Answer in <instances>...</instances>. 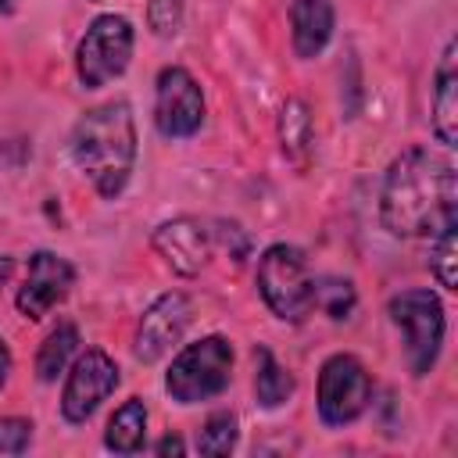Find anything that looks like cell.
Returning <instances> with one entry per match:
<instances>
[{
	"label": "cell",
	"instance_id": "cell-1",
	"mask_svg": "<svg viewBox=\"0 0 458 458\" xmlns=\"http://www.w3.org/2000/svg\"><path fill=\"white\" fill-rule=\"evenodd\" d=\"M379 218L394 236H433L458 225L454 165L426 147L394 157L379 190Z\"/></svg>",
	"mask_w": 458,
	"mask_h": 458
},
{
	"label": "cell",
	"instance_id": "cell-2",
	"mask_svg": "<svg viewBox=\"0 0 458 458\" xmlns=\"http://www.w3.org/2000/svg\"><path fill=\"white\" fill-rule=\"evenodd\" d=\"M72 157L104 200H114L136 161V122L125 100L89 107L72 129Z\"/></svg>",
	"mask_w": 458,
	"mask_h": 458
},
{
	"label": "cell",
	"instance_id": "cell-3",
	"mask_svg": "<svg viewBox=\"0 0 458 458\" xmlns=\"http://www.w3.org/2000/svg\"><path fill=\"white\" fill-rule=\"evenodd\" d=\"M233 376V344L225 336H204L197 344H186L165 376V390L179 404H197L208 397H218L229 386Z\"/></svg>",
	"mask_w": 458,
	"mask_h": 458
},
{
	"label": "cell",
	"instance_id": "cell-4",
	"mask_svg": "<svg viewBox=\"0 0 458 458\" xmlns=\"http://www.w3.org/2000/svg\"><path fill=\"white\" fill-rule=\"evenodd\" d=\"M258 290H261L268 311L283 322H304L315 308L308 261L290 243H272L258 258Z\"/></svg>",
	"mask_w": 458,
	"mask_h": 458
},
{
	"label": "cell",
	"instance_id": "cell-5",
	"mask_svg": "<svg viewBox=\"0 0 458 458\" xmlns=\"http://www.w3.org/2000/svg\"><path fill=\"white\" fill-rule=\"evenodd\" d=\"M390 322L401 329L404 358L415 379H422L440 354L444 344V304L429 290H401L386 304Z\"/></svg>",
	"mask_w": 458,
	"mask_h": 458
},
{
	"label": "cell",
	"instance_id": "cell-6",
	"mask_svg": "<svg viewBox=\"0 0 458 458\" xmlns=\"http://www.w3.org/2000/svg\"><path fill=\"white\" fill-rule=\"evenodd\" d=\"M132 57V25L122 14H100L86 29L75 50V72L86 89H97L118 79Z\"/></svg>",
	"mask_w": 458,
	"mask_h": 458
},
{
	"label": "cell",
	"instance_id": "cell-7",
	"mask_svg": "<svg viewBox=\"0 0 458 458\" xmlns=\"http://www.w3.org/2000/svg\"><path fill=\"white\" fill-rule=\"evenodd\" d=\"M372 401L369 369L354 354H333L318 369V419L326 426H351Z\"/></svg>",
	"mask_w": 458,
	"mask_h": 458
},
{
	"label": "cell",
	"instance_id": "cell-8",
	"mask_svg": "<svg viewBox=\"0 0 458 458\" xmlns=\"http://www.w3.org/2000/svg\"><path fill=\"white\" fill-rule=\"evenodd\" d=\"M118 379H122V376H118L114 358L104 354L100 347H89L86 354L75 358V365H72V372H68V379H64V390H61V415H64L72 426L86 422V419L100 408V401H107V397L114 394Z\"/></svg>",
	"mask_w": 458,
	"mask_h": 458
},
{
	"label": "cell",
	"instance_id": "cell-9",
	"mask_svg": "<svg viewBox=\"0 0 458 458\" xmlns=\"http://www.w3.org/2000/svg\"><path fill=\"white\" fill-rule=\"evenodd\" d=\"M154 122L168 140H182V136H193L200 129L204 93L186 68H179V64L161 68L157 93H154Z\"/></svg>",
	"mask_w": 458,
	"mask_h": 458
},
{
	"label": "cell",
	"instance_id": "cell-10",
	"mask_svg": "<svg viewBox=\"0 0 458 458\" xmlns=\"http://www.w3.org/2000/svg\"><path fill=\"white\" fill-rule=\"evenodd\" d=\"M193 318V308L182 293H161L140 318L136 326V344H132V354L143 361V365H154L157 358H165L186 333Z\"/></svg>",
	"mask_w": 458,
	"mask_h": 458
},
{
	"label": "cell",
	"instance_id": "cell-11",
	"mask_svg": "<svg viewBox=\"0 0 458 458\" xmlns=\"http://www.w3.org/2000/svg\"><path fill=\"white\" fill-rule=\"evenodd\" d=\"M75 283V268L61 258V254H50V250H36L29 258V272H25V283L18 290V311L25 318H43L50 308H57L68 290Z\"/></svg>",
	"mask_w": 458,
	"mask_h": 458
},
{
	"label": "cell",
	"instance_id": "cell-12",
	"mask_svg": "<svg viewBox=\"0 0 458 458\" xmlns=\"http://www.w3.org/2000/svg\"><path fill=\"white\" fill-rule=\"evenodd\" d=\"M154 250L165 258V265L179 276H197L208 265L211 236L197 218H172L154 229Z\"/></svg>",
	"mask_w": 458,
	"mask_h": 458
},
{
	"label": "cell",
	"instance_id": "cell-13",
	"mask_svg": "<svg viewBox=\"0 0 458 458\" xmlns=\"http://www.w3.org/2000/svg\"><path fill=\"white\" fill-rule=\"evenodd\" d=\"M433 132L444 147L458 143V47L447 39L433 75Z\"/></svg>",
	"mask_w": 458,
	"mask_h": 458
},
{
	"label": "cell",
	"instance_id": "cell-14",
	"mask_svg": "<svg viewBox=\"0 0 458 458\" xmlns=\"http://www.w3.org/2000/svg\"><path fill=\"white\" fill-rule=\"evenodd\" d=\"M333 4L329 0H293L290 4V29H293V50L297 57H315L326 50L333 36Z\"/></svg>",
	"mask_w": 458,
	"mask_h": 458
},
{
	"label": "cell",
	"instance_id": "cell-15",
	"mask_svg": "<svg viewBox=\"0 0 458 458\" xmlns=\"http://www.w3.org/2000/svg\"><path fill=\"white\" fill-rule=\"evenodd\" d=\"M143 440H147V404H143L140 397H129V401L107 419L104 444H107V451H114V454H136V451H143Z\"/></svg>",
	"mask_w": 458,
	"mask_h": 458
},
{
	"label": "cell",
	"instance_id": "cell-16",
	"mask_svg": "<svg viewBox=\"0 0 458 458\" xmlns=\"http://www.w3.org/2000/svg\"><path fill=\"white\" fill-rule=\"evenodd\" d=\"M293 394V376L272 358L268 347H254V397L261 408H279Z\"/></svg>",
	"mask_w": 458,
	"mask_h": 458
},
{
	"label": "cell",
	"instance_id": "cell-17",
	"mask_svg": "<svg viewBox=\"0 0 458 458\" xmlns=\"http://www.w3.org/2000/svg\"><path fill=\"white\" fill-rule=\"evenodd\" d=\"M279 143L286 161L293 165H304L311 154V114H308V104L297 97H290L279 111Z\"/></svg>",
	"mask_w": 458,
	"mask_h": 458
},
{
	"label": "cell",
	"instance_id": "cell-18",
	"mask_svg": "<svg viewBox=\"0 0 458 458\" xmlns=\"http://www.w3.org/2000/svg\"><path fill=\"white\" fill-rule=\"evenodd\" d=\"M75 347H79V329H75L72 322L54 326V329L47 333L39 354H36V376H39L43 383H54V379L64 372V365H68V358L75 354Z\"/></svg>",
	"mask_w": 458,
	"mask_h": 458
},
{
	"label": "cell",
	"instance_id": "cell-19",
	"mask_svg": "<svg viewBox=\"0 0 458 458\" xmlns=\"http://www.w3.org/2000/svg\"><path fill=\"white\" fill-rule=\"evenodd\" d=\"M311 297H315V308H322L329 318H351L354 311V286L340 276H322V279H311Z\"/></svg>",
	"mask_w": 458,
	"mask_h": 458
},
{
	"label": "cell",
	"instance_id": "cell-20",
	"mask_svg": "<svg viewBox=\"0 0 458 458\" xmlns=\"http://www.w3.org/2000/svg\"><path fill=\"white\" fill-rule=\"evenodd\" d=\"M454 229L458 225H444L440 233H433V247H429V268H433V276L444 290H458V276H454L458 240H454Z\"/></svg>",
	"mask_w": 458,
	"mask_h": 458
},
{
	"label": "cell",
	"instance_id": "cell-21",
	"mask_svg": "<svg viewBox=\"0 0 458 458\" xmlns=\"http://www.w3.org/2000/svg\"><path fill=\"white\" fill-rule=\"evenodd\" d=\"M233 447H236V415L233 411H211L197 433V451L200 454H229Z\"/></svg>",
	"mask_w": 458,
	"mask_h": 458
},
{
	"label": "cell",
	"instance_id": "cell-22",
	"mask_svg": "<svg viewBox=\"0 0 458 458\" xmlns=\"http://www.w3.org/2000/svg\"><path fill=\"white\" fill-rule=\"evenodd\" d=\"M147 25L161 39L175 36L182 29V0H150L147 4Z\"/></svg>",
	"mask_w": 458,
	"mask_h": 458
},
{
	"label": "cell",
	"instance_id": "cell-23",
	"mask_svg": "<svg viewBox=\"0 0 458 458\" xmlns=\"http://www.w3.org/2000/svg\"><path fill=\"white\" fill-rule=\"evenodd\" d=\"M32 440V422L29 419H0V454H21Z\"/></svg>",
	"mask_w": 458,
	"mask_h": 458
},
{
	"label": "cell",
	"instance_id": "cell-24",
	"mask_svg": "<svg viewBox=\"0 0 458 458\" xmlns=\"http://www.w3.org/2000/svg\"><path fill=\"white\" fill-rule=\"evenodd\" d=\"M215 233H218V240H222V247L229 250L233 261H243V258H247V247H250V243H247V236L240 233V225H233V222H218Z\"/></svg>",
	"mask_w": 458,
	"mask_h": 458
},
{
	"label": "cell",
	"instance_id": "cell-25",
	"mask_svg": "<svg viewBox=\"0 0 458 458\" xmlns=\"http://www.w3.org/2000/svg\"><path fill=\"white\" fill-rule=\"evenodd\" d=\"M154 451H157V454H182L186 444H182L179 437H161V440L154 444Z\"/></svg>",
	"mask_w": 458,
	"mask_h": 458
},
{
	"label": "cell",
	"instance_id": "cell-26",
	"mask_svg": "<svg viewBox=\"0 0 458 458\" xmlns=\"http://www.w3.org/2000/svg\"><path fill=\"white\" fill-rule=\"evenodd\" d=\"M7 372H11V351H7V344L0 336V386L7 383Z\"/></svg>",
	"mask_w": 458,
	"mask_h": 458
},
{
	"label": "cell",
	"instance_id": "cell-27",
	"mask_svg": "<svg viewBox=\"0 0 458 458\" xmlns=\"http://www.w3.org/2000/svg\"><path fill=\"white\" fill-rule=\"evenodd\" d=\"M11 268H14V261H11L7 254H0V290H4V283H7V276H11Z\"/></svg>",
	"mask_w": 458,
	"mask_h": 458
}]
</instances>
